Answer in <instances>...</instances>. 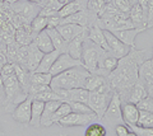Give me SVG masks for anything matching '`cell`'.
I'll return each instance as SVG.
<instances>
[{
  "instance_id": "cell-1",
  "label": "cell",
  "mask_w": 153,
  "mask_h": 136,
  "mask_svg": "<svg viewBox=\"0 0 153 136\" xmlns=\"http://www.w3.org/2000/svg\"><path fill=\"white\" fill-rule=\"evenodd\" d=\"M146 60H148L147 50H137L135 47H131L125 56L119 59L116 69L106 78L111 89L120 96L121 102H126L131 87L139 78V65Z\"/></svg>"
},
{
  "instance_id": "cell-2",
  "label": "cell",
  "mask_w": 153,
  "mask_h": 136,
  "mask_svg": "<svg viewBox=\"0 0 153 136\" xmlns=\"http://www.w3.org/2000/svg\"><path fill=\"white\" fill-rule=\"evenodd\" d=\"M89 73L84 69L83 65L71 68L69 70L60 73L52 76L50 87L52 89H74V88H83L84 82Z\"/></svg>"
},
{
  "instance_id": "cell-3",
  "label": "cell",
  "mask_w": 153,
  "mask_h": 136,
  "mask_svg": "<svg viewBox=\"0 0 153 136\" xmlns=\"http://www.w3.org/2000/svg\"><path fill=\"white\" fill-rule=\"evenodd\" d=\"M105 52H106V51H105L103 49H101L100 46L93 43V42L89 41L88 38L84 41L80 61H82V65L89 74L96 73L97 66H98V61H100V59L102 57V55Z\"/></svg>"
},
{
  "instance_id": "cell-4",
  "label": "cell",
  "mask_w": 153,
  "mask_h": 136,
  "mask_svg": "<svg viewBox=\"0 0 153 136\" xmlns=\"http://www.w3.org/2000/svg\"><path fill=\"white\" fill-rule=\"evenodd\" d=\"M112 94H114L112 89H106V90H102V92H89V98H88L87 104L97 115L98 121L101 120V117L106 112L107 107L110 104V101L112 98Z\"/></svg>"
},
{
  "instance_id": "cell-5",
  "label": "cell",
  "mask_w": 153,
  "mask_h": 136,
  "mask_svg": "<svg viewBox=\"0 0 153 136\" xmlns=\"http://www.w3.org/2000/svg\"><path fill=\"white\" fill-rule=\"evenodd\" d=\"M98 117L96 113H76L70 112L64 118H61L59 122L61 127H75V126H88L92 122H97Z\"/></svg>"
},
{
  "instance_id": "cell-6",
  "label": "cell",
  "mask_w": 153,
  "mask_h": 136,
  "mask_svg": "<svg viewBox=\"0 0 153 136\" xmlns=\"http://www.w3.org/2000/svg\"><path fill=\"white\" fill-rule=\"evenodd\" d=\"M97 15L93 14L92 12H89L88 9H82V10L76 12L71 15H68L65 18H61L60 24H66V23H74V24L82 26L84 28H89L94 26L96 21H97Z\"/></svg>"
},
{
  "instance_id": "cell-7",
  "label": "cell",
  "mask_w": 153,
  "mask_h": 136,
  "mask_svg": "<svg viewBox=\"0 0 153 136\" xmlns=\"http://www.w3.org/2000/svg\"><path fill=\"white\" fill-rule=\"evenodd\" d=\"M12 9L14 14H19V15L25 17L27 21L32 22L40 14L41 7L38 4H33L28 1V0H18L17 3L12 4Z\"/></svg>"
},
{
  "instance_id": "cell-8",
  "label": "cell",
  "mask_w": 153,
  "mask_h": 136,
  "mask_svg": "<svg viewBox=\"0 0 153 136\" xmlns=\"http://www.w3.org/2000/svg\"><path fill=\"white\" fill-rule=\"evenodd\" d=\"M32 101H33V97L28 94V97L25 101L16 106V108L12 112V117L16 122L22 124V125H30Z\"/></svg>"
},
{
  "instance_id": "cell-9",
  "label": "cell",
  "mask_w": 153,
  "mask_h": 136,
  "mask_svg": "<svg viewBox=\"0 0 153 136\" xmlns=\"http://www.w3.org/2000/svg\"><path fill=\"white\" fill-rule=\"evenodd\" d=\"M79 65H82V61H80V60H76L74 57H71L68 52H64V54L59 55V57L56 59V61L51 66L50 74L52 75V76H55V75L63 73V71H65V70L79 66Z\"/></svg>"
},
{
  "instance_id": "cell-10",
  "label": "cell",
  "mask_w": 153,
  "mask_h": 136,
  "mask_svg": "<svg viewBox=\"0 0 153 136\" xmlns=\"http://www.w3.org/2000/svg\"><path fill=\"white\" fill-rule=\"evenodd\" d=\"M117 62H119V59L115 57V56L108 52V51H106L102 57L98 61V66H97V70H96V75H101V76H105L107 78L110 74H111L115 69H116L117 66Z\"/></svg>"
},
{
  "instance_id": "cell-11",
  "label": "cell",
  "mask_w": 153,
  "mask_h": 136,
  "mask_svg": "<svg viewBox=\"0 0 153 136\" xmlns=\"http://www.w3.org/2000/svg\"><path fill=\"white\" fill-rule=\"evenodd\" d=\"M103 33H105V38H106L110 52H111L115 57L121 59L123 56H125L129 52V50L131 49V47H129V46L124 45L123 42L119 40L117 37H115L110 31H103Z\"/></svg>"
},
{
  "instance_id": "cell-12",
  "label": "cell",
  "mask_w": 153,
  "mask_h": 136,
  "mask_svg": "<svg viewBox=\"0 0 153 136\" xmlns=\"http://www.w3.org/2000/svg\"><path fill=\"white\" fill-rule=\"evenodd\" d=\"M121 116L124 122L130 127L137 126L138 120H139V110H138L137 104L130 102H121Z\"/></svg>"
},
{
  "instance_id": "cell-13",
  "label": "cell",
  "mask_w": 153,
  "mask_h": 136,
  "mask_svg": "<svg viewBox=\"0 0 153 136\" xmlns=\"http://www.w3.org/2000/svg\"><path fill=\"white\" fill-rule=\"evenodd\" d=\"M88 38V28L85 31H83L80 35H78L73 38L70 42H68V49H66V52H68L71 57H74L76 60H80L82 57V50H83V43L84 41Z\"/></svg>"
},
{
  "instance_id": "cell-14",
  "label": "cell",
  "mask_w": 153,
  "mask_h": 136,
  "mask_svg": "<svg viewBox=\"0 0 153 136\" xmlns=\"http://www.w3.org/2000/svg\"><path fill=\"white\" fill-rule=\"evenodd\" d=\"M129 19L133 22L135 28H139L143 32L147 31V17L139 4H134L129 10Z\"/></svg>"
},
{
  "instance_id": "cell-15",
  "label": "cell",
  "mask_w": 153,
  "mask_h": 136,
  "mask_svg": "<svg viewBox=\"0 0 153 136\" xmlns=\"http://www.w3.org/2000/svg\"><path fill=\"white\" fill-rule=\"evenodd\" d=\"M27 51H28V59H27V69L28 71H36L37 66L40 65L42 57H44V52L33 43H30L27 46Z\"/></svg>"
},
{
  "instance_id": "cell-16",
  "label": "cell",
  "mask_w": 153,
  "mask_h": 136,
  "mask_svg": "<svg viewBox=\"0 0 153 136\" xmlns=\"http://www.w3.org/2000/svg\"><path fill=\"white\" fill-rule=\"evenodd\" d=\"M148 96V92H147V85L146 83L142 80V79L138 78V80L135 82V84L131 87L130 92L128 94V99L126 102H130V103H134L137 104L138 102H140L143 98H146Z\"/></svg>"
},
{
  "instance_id": "cell-17",
  "label": "cell",
  "mask_w": 153,
  "mask_h": 136,
  "mask_svg": "<svg viewBox=\"0 0 153 136\" xmlns=\"http://www.w3.org/2000/svg\"><path fill=\"white\" fill-rule=\"evenodd\" d=\"M142 29L139 28H130V29H123V31H115L111 32V33L117 37L124 45L129 46V47H135V38L137 36L142 33Z\"/></svg>"
},
{
  "instance_id": "cell-18",
  "label": "cell",
  "mask_w": 153,
  "mask_h": 136,
  "mask_svg": "<svg viewBox=\"0 0 153 136\" xmlns=\"http://www.w3.org/2000/svg\"><path fill=\"white\" fill-rule=\"evenodd\" d=\"M56 29L61 36H63V38L66 42H70L78 35L82 33L83 31L87 29V28H84L82 26H78V24H74V23H66V24H60Z\"/></svg>"
},
{
  "instance_id": "cell-19",
  "label": "cell",
  "mask_w": 153,
  "mask_h": 136,
  "mask_svg": "<svg viewBox=\"0 0 153 136\" xmlns=\"http://www.w3.org/2000/svg\"><path fill=\"white\" fill-rule=\"evenodd\" d=\"M88 40L92 41L93 43H96L97 46H100V47L103 49L105 51H108V52H110L108 46H107V42H106V38H105L103 31L100 27L96 26V24L88 28Z\"/></svg>"
},
{
  "instance_id": "cell-20",
  "label": "cell",
  "mask_w": 153,
  "mask_h": 136,
  "mask_svg": "<svg viewBox=\"0 0 153 136\" xmlns=\"http://www.w3.org/2000/svg\"><path fill=\"white\" fill-rule=\"evenodd\" d=\"M98 18H102V19H106V21H123V19H126L129 18V14L128 13H124L120 12L115 8L111 3H107L105 9L102 10V13L100 14Z\"/></svg>"
},
{
  "instance_id": "cell-21",
  "label": "cell",
  "mask_w": 153,
  "mask_h": 136,
  "mask_svg": "<svg viewBox=\"0 0 153 136\" xmlns=\"http://www.w3.org/2000/svg\"><path fill=\"white\" fill-rule=\"evenodd\" d=\"M45 108V102L33 98L31 106V121L30 125L33 127H41V116Z\"/></svg>"
},
{
  "instance_id": "cell-22",
  "label": "cell",
  "mask_w": 153,
  "mask_h": 136,
  "mask_svg": "<svg viewBox=\"0 0 153 136\" xmlns=\"http://www.w3.org/2000/svg\"><path fill=\"white\" fill-rule=\"evenodd\" d=\"M45 31L47 32V35H49L50 40L52 42V46H54V49L59 51L60 54L66 52V49H68V42L63 38V36L57 32L56 28H46Z\"/></svg>"
},
{
  "instance_id": "cell-23",
  "label": "cell",
  "mask_w": 153,
  "mask_h": 136,
  "mask_svg": "<svg viewBox=\"0 0 153 136\" xmlns=\"http://www.w3.org/2000/svg\"><path fill=\"white\" fill-rule=\"evenodd\" d=\"M35 37L36 36L32 33L31 26H28V27H23V28H17L16 33H14V41H16L19 46H28L33 42Z\"/></svg>"
},
{
  "instance_id": "cell-24",
  "label": "cell",
  "mask_w": 153,
  "mask_h": 136,
  "mask_svg": "<svg viewBox=\"0 0 153 136\" xmlns=\"http://www.w3.org/2000/svg\"><path fill=\"white\" fill-rule=\"evenodd\" d=\"M61 101H51V102H45V108L41 116V126L42 127H49L52 125L51 118L56 108L60 106Z\"/></svg>"
},
{
  "instance_id": "cell-25",
  "label": "cell",
  "mask_w": 153,
  "mask_h": 136,
  "mask_svg": "<svg viewBox=\"0 0 153 136\" xmlns=\"http://www.w3.org/2000/svg\"><path fill=\"white\" fill-rule=\"evenodd\" d=\"M59 55H60V52L57 50H52L51 52L44 54V57H42L40 65L37 66L36 73H50V69L52 65H54V62L56 61V59L59 57Z\"/></svg>"
},
{
  "instance_id": "cell-26",
  "label": "cell",
  "mask_w": 153,
  "mask_h": 136,
  "mask_svg": "<svg viewBox=\"0 0 153 136\" xmlns=\"http://www.w3.org/2000/svg\"><path fill=\"white\" fill-rule=\"evenodd\" d=\"M33 43H35L44 54L51 52L52 50H55L54 46H52V42H51L50 37H49V35H47L46 31H42V32H40V33H37L36 37L33 38Z\"/></svg>"
},
{
  "instance_id": "cell-27",
  "label": "cell",
  "mask_w": 153,
  "mask_h": 136,
  "mask_svg": "<svg viewBox=\"0 0 153 136\" xmlns=\"http://www.w3.org/2000/svg\"><path fill=\"white\" fill-rule=\"evenodd\" d=\"M82 9H85V7L79 1V0H70V1L64 4V5L59 9L57 14H59V17L65 18V17L71 15V14H74L76 12L82 10Z\"/></svg>"
},
{
  "instance_id": "cell-28",
  "label": "cell",
  "mask_w": 153,
  "mask_h": 136,
  "mask_svg": "<svg viewBox=\"0 0 153 136\" xmlns=\"http://www.w3.org/2000/svg\"><path fill=\"white\" fill-rule=\"evenodd\" d=\"M105 83H106V78L105 76L96 75V74H89L87 79H85L83 88L87 89L88 92H96V90H98Z\"/></svg>"
},
{
  "instance_id": "cell-29",
  "label": "cell",
  "mask_w": 153,
  "mask_h": 136,
  "mask_svg": "<svg viewBox=\"0 0 153 136\" xmlns=\"http://www.w3.org/2000/svg\"><path fill=\"white\" fill-rule=\"evenodd\" d=\"M89 92L84 88H74L68 90V98L66 102H80V103H88Z\"/></svg>"
},
{
  "instance_id": "cell-30",
  "label": "cell",
  "mask_w": 153,
  "mask_h": 136,
  "mask_svg": "<svg viewBox=\"0 0 153 136\" xmlns=\"http://www.w3.org/2000/svg\"><path fill=\"white\" fill-rule=\"evenodd\" d=\"M138 76L146 83V85L147 84H153V68L149 62V60H146L144 62H142L139 65Z\"/></svg>"
},
{
  "instance_id": "cell-31",
  "label": "cell",
  "mask_w": 153,
  "mask_h": 136,
  "mask_svg": "<svg viewBox=\"0 0 153 136\" xmlns=\"http://www.w3.org/2000/svg\"><path fill=\"white\" fill-rule=\"evenodd\" d=\"M106 127L100 121L89 124L84 131V136H106Z\"/></svg>"
},
{
  "instance_id": "cell-32",
  "label": "cell",
  "mask_w": 153,
  "mask_h": 136,
  "mask_svg": "<svg viewBox=\"0 0 153 136\" xmlns=\"http://www.w3.org/2000/svg\"><path fill=\"white\" fill-rule=\"evenodd\" d=\"M52 80V75L50 73H31L30 83L31 84H42V85H50ZM30 84V85H31Z\"/></svg>"
},
{
  "instance_id": "cell-33",
  "label": "cell",
  "mask_w": 153,
  "mask_h": 136,
  "mask_svg": "<svg viewBox=\"0 0 153 136\" xmlns=\"http://www.w3.org/2000/svg\"><path fill=\"white\" fill-rule=\"evenodd\" d=\"M71 112L70 110V106H69V103H66V102H61L60 103V106L56 108V111L54 112V115H52V118H51V122L52 125L54 124H57L61 118H64V117L66 115H69Z\"/></svg>"
},
{
  "instance_id": "cell-34",
  "label": "cell",
  "mask_w": 153,
  "mask_h": 136,
  "mask_svg": "<svg viewBox=\"0 0 153 136\" xmlns=\"http://www.w3.org/2000/svg\"><path fill=\"white\" fill-rule=\"evenodd\" d=\"M47 28V18L46 17H42V15H37L35 19L31 22V29H32V33L33 35H37L40 32L45 31Z\"/></svg>"
},
{
  "instance_id": "cell-35",
  "label": "cell",
  "mask_w": 153,
  "mask_h": 136,
  "mask_svg": "<svg viewBox=\"0 0 153 136\" xmlns=\"http://www.w3.org/2000/svg\"><path fill=\"white\" fill-rule=\"evenodd\" d=\"M35 99H38V101H42V102H51V101H61V98L59 97V94L54 90V89H49V90H45V92H41L38 94L33 96ZM63 102V101H61Z\"/></svg>"
},
{
  "instance_id": "cell-36",
  "label": "cell",
  "mask_w": 153,
  "mask_h": 136,
  "mask_svg": "<svg viewBox=\"0 0 153 136\" xmlns=\"http://www.w3.org/2000/svg\"><path fill=\"white\" fill-rule=\"evenodd\" d=\"M139 127H153V112H146L139 111V120H138V125Z\"/></svg>"
},
{
  "instance_id": "cell-37",
  "label": "cell",
  "mask_w": 153,
  "mask_h": 136,
  "mask_svg": "<svg viewBox=\"0 0 153 136\" xmlns=\"http://www.w3.org/2000/svg\"><path fill=\"white\" fill-rule=\"evenodd\" d=\"M106 7V1L105 0H87V8L89 12H92L97 17H100V14L102 13V10Z\"/></svg>"
},
{
  "instance_id": "cell-38",
  "label": "cell",
  "mask_w": 153,
  "mask_h": 136,
  "mask_svg": "<svg viewBox=\"0 0 153 136\" xmlns=\"http://www.w3.org/2000/svg\"><path fill=\"white\" fill-rule=\"evenodd\" d=\"M66 103H69L71 112H76V113H94L87 103H80V102H66Z\"/></svg>"
},
{
  "instance_id": "cell-39",
  "label": "cell",
  "mask_w": 153,
  "mask_h": 136,
  "mask_svg": "<svg viewBox=\"0 0 153 136\" xmlns=\"http://www.w3.org/2000/svg\"><path fill=\"white\" fill-rule=\"evenodd\" d=\"M70 0H42L41 8H49L54 12H59V9Z\"/></svg>"
},
{
  "instance_id": "cell-40",
  "label": "cell",
  "mask_w": 153,
  "mask_h": 136,
  "mask_svg": "<svg viewBox=\"0 0 153 136\" xmlns=\"http://www.w3.org/2000/svg\"><path fill=\"white\" fill-rule=\"evenodd\" d=\"M111 4L117 9V10L128 13V14H129L130 8L133 7V4H131L130 0H111Z\"/></svg>"
},
{
  "instance_id": "cell-41",
  "label": "cell",
  "mask_w": 153,
  "mask_h": 136,
  "mask_svg": "<svg viewBox=\"0 0 153 136\" xmlns=\"http://www.w3.org/2000/svg\"><path fill=\"white\" fill-rule=\"evenodd\" d=\"M137 107L139 111H146V112H153V98L147 96L143 98L140 102L137 103Z\"/></svg>"
},
{
  "instance_id": "cell-42",
  "label": "cell",
  "mask_w": 153,
  "mask_h": 136,
  "mask_svg": "<svg viewBox=\"0 0 153 136\" xmlns=\"http://www.w3.org/2000/svg\"><path fill=\"white\" fill-rule=\"evenodd\" d=\"M12 75H14V64L12 62L4 64L1 66V71H0V78L4 80V79L12 76Z\"/></svg>"
},
{
  "instance_id": "cell-43",
  "label": "cell",
  "mask_w": 153,
  "mask_h": 136,
  "mask_svg": "<svg viewBox=\"0 0 153 136\" xmlns=\"http://www.w3.org/2000/svg\"><path fill=\"white\" fill-rule=\"evenodd\" d=\"M153 28V0H149L147 10V29Z\"/></svg>"
},
{
  "instance_id": "cell-44",
  "label": "cell",
  "mask_w": 153,
  "mask_h": 136,
  "mask_svg": "<svg viewBox=\"0 0 153 136\" xmlns=\"http://www.w3.org/2000/svg\"><path fill=\"white\" fill-rule=\"evenodd\" d=\"M138 136H153V127H139V126H133L131 127Z\"/></svg>"
},
{
  "instance_id": "cell-45",
  "label": "cell",
  "mask_w": 153,
  "mask_h": 136,
  "mask_svg": "<svg viewBox=\"0 0 153 136\" xmlns=\"http://www.w3.org/2000/svg\"><path fill=\"white\" fill-rule=\"evenodd\" d=\"M60 22H61V17H59V14L51 15L47 18V28H57L60 26Z\"/></svg>"
},
{
  "instance_id": "cell-46",
  "label": "cell",
  "mask_w": 153,
  "mask_h": 136,
  "mask_svg": "<svg viewBox=\"0 0 153 136\" xmlns=\"http://www.w3.org/2000/svg\"><path fill=\"white\" fill-rule=\"evenodd\" d=\"M5 102H7V96H5V90H4L3 80L0 78V103L3 104V110H4V106H5Z\"/></svg>"
},
{
  "instance_id": "cell-47",
  "label": "cell",
  "mask_w": 153,
  "mask_h": 136,
  "mask_svg": "<svg viewBox=\"0 0 153 136\" xmlns=\"http://www.w3.org/2000/svg\"><path fill=\"white\" fill-rule=\"evenodd\" d=\"M148 3H149V0H138V4L142 7L143 12H144L146 17H147V10H148Z\"/></svg>"
},
{
  "instance_id": "cell-48",
  "label": "cell",
  "mask_w": 153,
  "mask_h": 136,
  "mask_svg": "<svg viewBox=\"0 0 153 136\" xmlns=\"http://www.w3.org/2000/svg\"><path fill=\"white\" fill-rule=\"evenodd\" d=\"M147 92L148 96L153 98V84H147Z\"/></svg>"
},
{
  "instance_id": "cell-49",
  "label": "cell",
  "mask_w": 153,
  "mask_h": 136,
  "mask_svg": "<svg viewBox=\"0 0 153 136\" xmlns=\"http://www.w3.org/2000/svg\"><path fill=\"white\" fill-rule=\"evenodd\" d=\"M28 1H31L33 4H38V5L41 7V3H42V0H28Z\"/></svg>"
},
{
  "instance_id": "cell-50",
  "label": "cell",
  "mask_w": 153,
  "mask_h": 136,
  "mask_svg": "<svg viewBox=\"0 0 153 136\" xmlns=\"http://www.w3.org/2000/svg\"><path fill=\"white\" fill-rule=\"evenodd\" d=\"M3 1H5V3H8V4H10V5H12V4H14V3H17V1H18V0H3Z\"/></svg>"
},
{
  "instance_id": "cell-51",
  "label": "cell",
  "mask_w": 153,
  "mask_h": 136,
  "mask_svg": "<svg viewBox=\"0 0 153 136\" xmlns=\"http://www.w3.org/2000/svg\"><path fill=\"white\" fill-rule=\"evenodd\" d=\"M149 62H151V65H152V68H153V52H152V57H151V60H149Z\"/></svg>"
},
{
  "instance_id": "cell-52",
  "label": "cell",
  "mask_w": 153,
  "mask_h": 136,
  "mask_svg": "<svg viewBox=\"0 0 153 136\" xmlns=\"http://www.w3.org/2000/svg\"><path fill=\"white\" fill-rule=\"evenodd\" d=\"M0 111H3V104L1 103H0Z\"/></svg>"
},
{
  "instance_id": "cell-53",
  "label": "cell",
  "mask_w": 153,
  "mask_h": 136,
  "mask_svg": "<svg viewBox=\"0 0 153 136\" xmlns=\"http://www.w3.org/2000/svg\"><path fill=\"white\" fill-rule=\"evenodd\" d=\"M105 1H106V4H107V3H111V0H105Z\"/></svg>"
},
{
  "instance_id": "cell-54",
  "label": "cell",
  "mask_w": 153,
  "mask_h": 136,
  "mask_svg": "<svg viewBox=\"0 0 153 136\" xmlns=\"http://www.w3.org/2000/svg\"><path fill=\"white\" fill-rule=\"evenodd\" d=\"M1 66H3V65H1V64H0V71H1Z\"/></svg>"
},
{
  "instance_id": "cell-55",
  "label": "cell",
  "mask_w": 153,
  "mask_h": 136,
  "mask_svg": "<svg viewBox=\"0 0 153 136\" xmlns=\"http://www.w3.org/2000/svg\"><path fill=\"white\" fill-rule=\"evenodd\" d=\"M0 1H1V0H0Z\"/></svg>"
}]
</instances>
